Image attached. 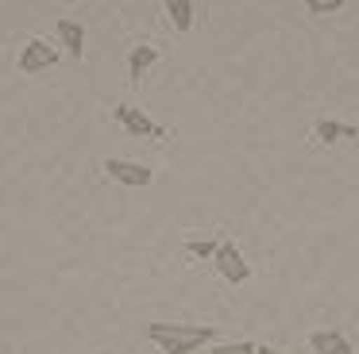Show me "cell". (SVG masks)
Instances as JSON below:
<instances>
[{"label":"cell","mask_w":359,"mask_h":354,"mask_svg":"<svg viewBox=\"0 0 359 354\" xmlns=\"http://www.w3.org/2000/svg\"><path fill=\"white\" fill-rule=\"evenodd\" d=\"M212 262H217V274L224 277L228 285H243L251 277V266L243 262L240 246L232 243V239H220L217 243V254H212Z\"/></svg>","instance_id":"7a4b0ae2"},{"label":"cell","mask_w":359,"mask_h":354,"mask_svg":"<svg viewBox=\"0 0 359 354\" xmlns=\"http://www.w3.org/2000/svg\"><path fill=\"white\" fill-rule=\"evenodd\" d=\"M255 354H282V351H274V346H255Z\"/></svg>","instance_id":"5bb4252c"},{"label":"cell","mask_w":359,"mask_h":354,"mask_svg":"<svg viewBox=\"0 0 359 354\" xmlns=\"http://www.w3.org/2000/svg\"><path fill=\"white\" fill-rule=\"evenodd\" d=\"M340 8H344V0H309L305 12L309 15H328V12H340Z\"/></svg>","instance_id":"7c38bea8"},{"label":"cell","mask_w":359,"mask_h":354,"mask_svg":"<svg viewBox=\"0 0 359 354\" xmlns=\"http://www.w3.org/2000/svg\"><path fill=\"white\" fill-rule=\"evenodd\" d=\"M317 139H320V143H336V139H355V127H348V123H336V120H320V123H317Z\"/></svg>","instance_id":"30bf717a"},{"label":"cell","mask_w":359,"mask_h":354,"mask_svg":"<svg viewBox=\"0 0 359 354\" xmlns=\"http://www.w3.org/2000/svg\"><path fill=\"white\" fill-rule=\"evenodd\" d=\"M209 354H255V343H220Z\"/></svg>","instance_id":"4fadbf2b"},{"label":"cell","mask_w":359,"mask_h":354,"mask_svg":"<svg viewBox=\"0 0 359 354\" xmlns=\"http://www.w3.org/2000/svg\"><path fill=\"white\" fill-rule=\"evenodd\" d=\"M166 15L178 31H189L197 23V4L194 0H166Z\"/></svg>","instance_id":"9c48e42d"},{"label":"cell","mask_w":359,"mask_h":354,"mask_svg":"<svg viewBox=\"0 0 359 354\" xmlns=\"http://www.w3.org/2000/svg\"><path fill=\"white\" fill-rule=\"evenodd\" d=\"M58 43H62L66 54L81 58V54H86V27H81L78 20H58Z\"/></svg>","instance_id":"52a82bcc"},{"label":"cell","mask_w":359,"mask_h":354,"mask_svg":"<svg viewBox=\"0 0 359 354\" xmlns=\"http://www.w3.org/2000/svg\"><path fill=\"white\" fill-rule=\"evenodd\" d=\"M186 250L194 254V258H212V254H217V243H212V239H189Z\"/></svg>","instance_id":"8fae6325"},{"label":"cell","mask_w":359,"mask_h":354,"mask_svg":"<svg viewBox=\"0 0 359 354\" xmlns=\"http://www.w3.org/2000/svg\"><path fill=\"white\" fill-rule=\"evenodd\" d=\"M50 66H58V50L47 43V38H32L16 58L20 73H43V69H50Z\"/></svg>","instance_id":"3957f363"},{"label":"cell","mask_w":359,"mask_h":354,"mask_svg":"<svg viewBox=\"0 0 359 354\" xmlns=\"http://www.w3.org/2000/svg\"><path fill=\"white\" fill-rule=\"evenodd\" d=\"M309 346L317 354H351V339L340 327H317L309 335Z\"/></svg>","instance_id":"8992f818"},{"label":"cell","mask_w":359,"mask_h":354,"mask_svg":"<svg viewBox=\"0 0 359 354\" xmlns=\"http://www.w3.org/2000/svg\"><path fill=\"white\" fill-rule=\"evenodd\" d=\"M155 62H158V50H155V46H147V43H140L132 54H128V77H132V81H140V77L147 73Z\"/></svg>","instance_id":"ba28073f"},{"label":"cell","mask_w":359,"mask_h":354,"mask_svg":"<svg viewBox=\"0 0 359 354\" xmlns=\"http://www.w3.org/2000/svg\"><path fill=\"white\" fill-rule=\"evenodd\" d=\"M104 174L120 185H135V189L155 181V174H151L143 162H132V158H104Z\"/></svg>","instance_id":"277c9868"},{"label":"cell","mask_w":359,"mask_h":354,"mask_svg":"<svg viewBox=\"0 0 359 354\" xmlns=\"http://www.w3.org/2000/svg\"><path fill=\"white\" fill-rule=\"evenodd\" d=\"M112 115H116V123L128 131V135H151V139L163 135V127L151 123L147 115H143L140 108H132V104H116V108H112Z\"/></svg>","instance_id":"5b68a950"},{"label":"cell","mask_w":359,"mask_h":354,"mask_svg":"<svg viewBox=\"0 0 359 354\" xmlns=\"http://www.w3.org/2000/svg\"><path fill=\"white\" fill-rule=\"evenodd\" d=\"M217 335V327H197V323H147V339L163 354H194Z\"/></svg>","instance_id":"6da1fadb"}]
</instances>
